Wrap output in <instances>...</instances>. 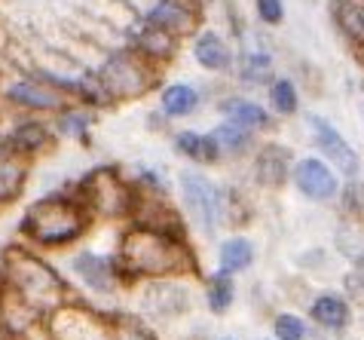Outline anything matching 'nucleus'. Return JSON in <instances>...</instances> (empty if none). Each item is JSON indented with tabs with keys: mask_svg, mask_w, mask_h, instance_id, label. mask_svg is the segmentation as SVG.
Masks as SVG:
<instances>
[{
	"mask_svg": "<svg viewBox=\"0 0 364 340\" xmlns=\"http://www.w3.org/2000/svg\"><path fill=\"white\" fill-rule=\"evenodd\" d=\"M220 267L227 270H245L248 264H251V257H255V248H251V243L248 239H227L224 245H220Z\"/></svg>",
	"mask_w": 364,
	"mask_h": 340,
	"instance_id": "nucleus-19",
	"label": "nucleus"
},
{
	"mask_svg": "<svg viewBox=\"0 0 364 340\" xmlns=\"http://www.w3.org/2000/svg\"><path fill=\"white\" fill-rule=\"evenodd\" d=\"M333 13H337L340 25L346 28L349 34H364V13H361V6L346 4V0H333Z\"/></svg>",
	"mask_w": 364,
	"mask_h": 340,
	"instance_id": "nucleus-23",
	"label": "nucleus"
},
{
	"mask_svg": "<svg viewBox=\"0 0 364 340\" xmlns=\"http://www.w3.org/2000/svg\"><path fill=\"white\" fill-rule=\"evenodd\" d=\"M138 43H141V49H144L147 55H156V58H168V53H171V40L166 37V31H159V28H150V31H144L138 37Z\"/></svg>",
	"mask_w": 364,
	"mask_h": 340,
	"instance_id": "nucleus-25",
	"label": "nucleus"
},
{
	"mask_svg": "<svg viewBox=\"0 0 364 340\" xmlns=\"http://www.w3.org/2000/svg\"><path fill=\"white\" fill-rule=\"evenodd\" d=\"M117 340H156L154 334H147L144 328H135V325H119L117 328Z\"/></svg>",
	"mask_w": 364,
	"mask_h": 340,
	"instance_id": "nucleus-29",
	"label": "nucleus"
},
{
	"mask_svg": "<svg viewBox=\"0 0 364 340\" xmlns=\"http://www.w3.org/2000/svg\"><path fill=\"white\" fill-rule=\"evenodd\" d=\"M6 98L18 107H34V111H49V107H58L62 105V95L53 92V89L34 83V80H22V83L9 86L6 89Z\"/></svg>",
	"mask_w": 364,
	"mask_h": 340,
	"instance_id": "nucleus-8",
	"label": "nucleus"
},
{
	"mask_svg": "<svg viewBox=\"0 0 364 340\" xmlns=\"http://www.w3.org/2000/svg\"><path fill=\"white\" fill-rule=\"evenodd\" d=\"M16 285L18 292H22V304L31 307L34 313L37 309H46L58 304V297H62L65 285L58 282V276L53 273L49 267H43L34 257H16Z\"/></svg>",
	"mask_w": 364,
	"mask_h": 340,
	"instance_id": "nucleus-3",
	"label": "nucleus"
},
{
	"mask_svg": "<svg viewBox=\"0 0 364 340\" xmlns=\"http://www.w3.org/2000/svg\"><path fill=\"white\" fill-rule=\"evenodd\" d=\"M215 142H220L227 147V151H232V154H239V151H245V147L251 144V135H248V126H239V123H224V126H218L215 129Z\"/></svg>",
	"mask_w": 364,
	"mask_h": 340,
	"instance_id": "nucleus-21",
	"label": "nucleus"
},
{
	"mask_svg": "<svg viewBox=\"0 0 364 340\" xmlns=\"http://www.w3.org/2000/svg\"><path fill=\"white\" fill-rule=\"evenodd\" d=\"M257 13L269 25L282 22V0H257Z\"/></svg>",
	"mask_w": 364,
	"mask_h": 340,
	"instance_id": "nucleus-28",
	"label": "nucleus"
},
{
	"mask_svg": "<svg viewBox=\"0 0 364 340\" xmlns=\"http://www.w3.org/2000/svg\"><path fill=\"white\" fill-rule=\"evenodd\" d=\"M199 102V95H196V89H190L184 83H175V86H168L166 92H163V111L171 114V117H184L190 114L196 107Z\"/></svg>",
	"mask_w": 364,
	"mask_h": 340,
	"instance_id": "nucleus-17",
	"label": "nucleus"
},
{
	"mask_svg": "<svg viewBox=\"0 0 364 340\" xmlns=\"http://www.w3.org/2000/svg\"><path fill=\"white\" fill-rule=\"evenodd\" d=\"M269 102L276 105V111L282 114H294L297 111V89L291 80H279L276 86L269 89Z\"/></svg>",
	"mask_w": 364,
	"mask_h": 340,
	"instance_id": "nucleus-24",
	"label": "nucleus"
},
{
	"mask_svg": "<svg viewBox=\"0 0 364 340\" xmlns=\"http://www.w3.org/2000/svg\"><path fill=\"white\" fill-rule=\"evenodd\" d=\"M178 151L187 154L190 159H199V163H215V159H218V142L211 135L181 132L178 135Z\"/></svg>",
	"mask_w": 364,
	"mask_h": 340,
	"instance_id": "nucleus-14",
	"label": "nucleus"
},
{
	"mask_svg": "<svg viewBox=\"0 0 364 340\" xmlns=\"http://www.w3.org/2000/svg\"><path fill=\"white\" fill-rule=\"evenodd\" d=\"M309 129H312V135H316L318 147L333 159V163H337L340 172H346V175H355L358 172V156H355V151H352V147L343 142L340 132L328 123V119L309 117Z\"/></svg>",
	"mask_w": 364,
	"mask_h": 340,
	"instance_id": "nucleus-5",
	"label": "nucleus"
},
{
	"mask_svg": "<svg viewBox=\"0 0 364 340\" xmlns=\"http://www.w3.org/2000/svg\"><path fill=\"white\" fill-rule=\"evenodd\" d=\"M147 25L159 28V31H184L190 25V16L175 4H159L147 13Z\"/></svg>",
	"mask_w": 364,
	"mask_h": 340,
	"instance_id": "nucleus-15",
	"label": "nucleus"
},
{
	"mask_svg": "<svg viewBox=\"0 0 364 340\" xmlns=\"http://www.w3.org/2000/svg\"><path fill=\"white\" fill-rule=\"evenodd\" d=\"M196 62L208 71H224L230 65V49L218 34H202L196 40Z\"/></svg>",
	"mask_w": 364,
	"mask_h": 340,
	"instance_id": "nucleus-11",
	"label": "nucleus"
},
{
	"mask_svg": "<svg viewBox=\"0 0 364 340\" xmlns=\"http://www.w3.org/2000/svg\"><path fill=\"white\" fill-rule=\"evenodd\" d=\"M181 190H184V199L190 206V212H193V218L199 221L202 230H215L220 224V208H224V203H220V190L208 181V178L202 175H181Z\"/></svg>",
	"mask_w": 364,
	"mask_h": 340,
	"instance_id": "nucleus-4",
	"label": "nucleus"
},
{
	"mask_svg": "<svg viewBox=\"0 0 364 340\" xmlns=\"http://www.w3.org/2000/svg\"><path fill=\"white\" fill-rule=\"evenodd\" d=\"M312 319H316L318 325H328V328H343L349 322V307H346V301H340V297L325 294L312 304Z\"/></svg>",
	"mask_w": 364,
	"mask_h": 340,
	"instance_id": "nucleus-12",
	"label": "nucleus"
},
{
	"mask_svg": "<svg viewBox=\"0 0 364 340\" xmlns=\"http://www.w3.org/2000/svg\"><path fill=\"white\" fill-rule=\"evenodd\" d=\"M232 301V279L227 276V270H220V273L211 279V288H208V307L215 309V313H224Z\"/></svg>",
	"mask_w": 364,
	"mask_h": 340,
	"instance_id": "nucleus-22",
	"label": "nucleus"
},
{
	"mask_svg": "<svg viewBox=\"0 0 364 340\" xmlns=\"http://www.w3.org/2000/svg\"><path fill=\"white\" fill-rule=\"evenodd\" d=\"M83 224H86V215L80 212V206L70 203V199H58V196L34 203L22 221L25 233H31L43 245L70 243V239H77L83 233Z\"/></svg>",
	"mask_w": 364,
	"mask_h": 340,
	"instance_id": "nucleus-2",
	"label": "nucleus"
},
{
	"mask_svg": "<svg viewBox=\"0 0 364 340\" xmlns=\"http://www.w3.org/2000/svg\"><path fill=\"white\" fill-rule=\"evenodd\" d=\"M13 156V144H9V138H0V159Z\"/></svg>",
	"mask_w": 364,
	"mask_h": 340,
	"instance_id": "nucleus-30",
	"label": "nucleus"
},
{
	"mask_svg": "<svg viewBox=\"0 0 364 340\" xmlns=\"http://www.w3.org/2000/svg\"><path fill=\"white\" fill-rule=\"evenodd\" d=\"M276 337L279 340H303L306 337V325L297 316H279L276 319Z\"/></svg>",
	"mask_w": 364,
	"mask_h": 340,
	"instance_id": "nucleus-26",
	"label": "nucleus"
},
{
	"mask_svg": "<svg viewBox=\"0 0 364 340\" xmlns=\"http://www.w3.org/2000/svg\"><path fill=\"white\" fill-rule=\"evenodd\" d=\"M58 126H62V132L80 135V132H83V129L89 126V117H86V114H74V111H68L62 119H58Z\"/></svg>",
	"mask_w": 364,
	"mask_h": 340,
	"instance_id": "nucleus-27",
	"label": "nucleus"
},
{
	"mask_svg": "<svg viewBox=\"0 0 364 340\" xmlns=\"http://www.w3.org/2000/svg\"><path fill=\"white\" fill-rule=\"evenodd\" d=\"M101 86H105L107 92L129 95V92H138V89L144 86V80H141V74L132 68L129 58H114V62L105 68V80H101Z\"/></svg>",
	"mask_w": 364,
	"mask_h": 340,
	"instance_id": "nucleus-9",
	"label": "nucleus"
},
{
	"mask_svg": "<svg viewBox=\"0 0 364 340\" xmlns=\"http://www.w3.org/2000/svg\"><path fill=\"white\" fill-rule=\"evenodd\" d=\"M187 264L184 248L159 230H132L119 248V270L129 276H166Z\"/></svg>",
	"mask_w": 364,
	"mask_h": 340,
	"instance_id": "nucleus-1",
	"label": "nucleus"
},
{
	"mask_svg": "<svg viewBox=\"0 0 364 340\" xmlns=\"http://www.w3.org/2000/svg\"><path fill=\"white\" fill-rule=\"evenodd\" d=\"M9 144H13V151H18V154H34V151H40V147L46 144V126L18 123L13 129V135H9Z\"/></svg>",
	"mask_w": 364,
	"mask_h": 340,
	"instance_id": "nucleus-16",
	"label": "nucleus"
},
{
	"mask_svg": "<svg viewBox=\"0 0 364 340\" xmlns=\"http://www.w3.org/2000/svg\"><path fill=\"white\" fill-rule=\"evenodd\" d=\"M25 187V169L13 163V156L0 159V203H13Z\"/></svg>",
	"mask_w": 364,
	"mask_h": 340,
	"instance_id": "nucleus-18",
	"label": "nucleus"
},
{
	"mask_svg": "<svg viewBox=\"0 0 364 340\" xmlns=\"http://www.w3.org/2000/svg\"><path fill=\"white\" fill-rule=\"evenodd\" d=\"M288 175V154L282 147H267L257 159V178L264 184H282Z\"/></svg>",
	"mask_w": 364,
	"mask_h": 340,
	"instance_id": "nucleus-13",
	"label": "nucleus"
},
{
	"mask_svg": "<svg viewBox=\"0 0 364 340\" xmlns=\"http://www.w3.org/2000/svg\"><path fill=\"white\" fill-rule=\"evenodd\" d=\"M294 181L309 199H331L337 193V178L321 159H300L294 169Z\"/></svg>",
	"mask_w": 364,
	"mask_h": 340,
	"instance_id": "nucleus-6",
	"label": "nucleus"
},
{
	"mask_svg": "<svg viewBox=\"0 0 364 340\" xmlns=\"http://www.w3.org/2000/svg\"><path fill=\"white\" fill-rule=\"evenodd\" d=\"M220 111H224L232 123H239V126H267L264 107H257L251 102H242V98H230V102L220 105Z\"/></svg>",
	"mask_w": 364,
	"mask_h": 340,
	"instance_id": "nucleus-20",
	"label": "nucleus"
},
{
	"mask_svg": "<svg viewBox=\"0 0 364 340\" xmlns=\"http://www.w3.org/2000/svg\"><path fill=\"white\" fill-rule=\"evenodd\" d=\"M74 270L92 288H98V292H110V288H114V267H110L107 257L86 252V255H80L74 261Z\"/></svg>",
	"mask_w": 364,
	"mask_h": 340,
	"instance_id": "nucleus-10",
	"label": "nucleus"
},
{
	"mask_svg": "<svg viewBox=\"0 0 364 340\" xmlns=\"http://www.w3.org/2000/svg\"><path fill=\"white\" fill-rule=\"evenodd\" d=\"M86 190H89V196H92V203L101 208V212H107V215H119V212H126V206H129V193H126V187L119 184L117 178H110L107 172L89 175Z\"/></svg>",
	"mask_w": 364,
	"mask_h": 340,
	"instance_id": "nucleus-7",
	"label": "nucleus"
}]
</instances>
